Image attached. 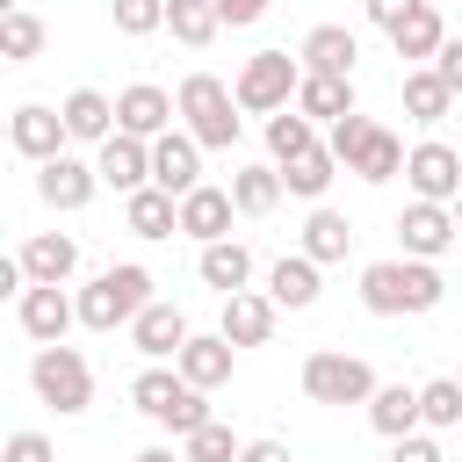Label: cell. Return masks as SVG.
Returning <instances> with one entry per match:
<instances>
[{"instance_id": "bcb514c9", "label": "cell", "mask_w": 462, "mask_h": 462, "mask_svg": "<svg viewBox=\"0 0 462 462\" xmlns=\"http://www.w3.org/2000/svg\"><path fill=\"white\" fill-rule=\"evenodd\" d=\"M238 462H296V455H289V440H245Z\"/></svg>"}, {"instance_id": "9a60e30c", "label": "cell", "mask_w": 462, "mask_h": 462, "mask_svg": "<svg viewBox=\"0 0 462 462\" xmlns=\"http://www.w3.org/2000/svg\"><path fill=\"white\" fill-rule=\"evenodd\" d=\"M188 339H195V332H188V310H180V303H144V318L130 325V346H137L144 361H180Z\"/></svg>"}, {"instance_id": "5b68a950", "label": "cell", "mask_w": 462, "mask_h": 462, "mask_svg": "<svg viewBox=\"0 0 462 462\" xmlns=\"http://www.w3.org/2000/svg\"><path fill=\"white\" fill-rule=\"evenodd\" d=\"M296 87H303V58H289V51H253V58L238 65V79H231V94H238L245 116H282V108H296Z\"/></svg>"}, {"instance_id": "8d00e7d4", "label": "cell", "mask_w": 462, "mask_h": 462, "mask_svg": "<svg viewBox=\"0 0 462 462\" xmlns=\"http://www.w3.org/2000/svg\"><path fill=\"white\" fill-rule=\"evenodd\" d=\"M419 419H426L433 433L462 426V383H455V375H433V383H419Z\"/></svg>"}, {"instance_id": "7bdbcfd3", "label": "cell", "mask_w": 462, "mask_h": 462, "mask_svg": "<svg viewBox=\"0 0 462 462\" xmlns=\"http://www.w3.org/2000/svg\"><path fill=\"white\" fill-rule=\"evenodd\" d=\"M260 14H267V0H217V22L224 29H253Z\"/></svg>"}, {"instance_id": "e0dca14e", "label": "cell", "mask_w": 462, "mask_h": 462, "mask_svg": "<svg viewBox=\"0 0 462 462\" xmlns=\"http://www.w3.org/2000/svg\"><path fill=\"white\" fill-rule=\"evenodd\" d=\"M94 188H101V173L87 166V159H51V166H36V195H43V209H87L94 202Z\"/></svg>"}, {"instance_id": "836d02e7", "label": "cell", "mask_w": 462, "mask_h": 462, "mask_svg": "<svg viewBox=\"0 0 462 462\" xmlns=\"http://www.w3.org/2000/svg\"><path fill=\"white\" fill-rule=\"evenodd\" d=\"M332 173H339V159L318 144V152H303V159H289V166H282V188H289V195H303V202L318 209V202H325V188H332Z\"/></svg>"}, {"instance_id": "f35d334b", "label": "cell", "mask_w": 462, "mask_h": 462, "mask_svg": "<svg viewBox=\"0 0 462 462\" xmlns=\"http://www.w3.org/2000/svg\"><path fill=\"white\" fill-rule=\"evenodd\" d=\"M108 14H116V36H152V29H166V0H108Z\"/></svg>"}, {"instance_id": "7dc6e473", "label": "cell", "mask_w": 462, "mask_h": 462, "mask_svg": "<svg viewBox=\"0 0 462 462\" xmlns=\"http://www.w3.org/2000/svg\"><path fill=\"white\" fill-rule=\"evenodd\" d=\"M130 462H188V455H180V448H137Z\"/></svg>"}, {"instance_id": "ba28073f", "label": "cell", "mask_w": 462, "mask_h": 462, "mask_svg": "<svg viewBox=\"0 0 462 462\" xmlns=\"http://www.w3.org/2000/svg\"><path fill=\"white\" fill-rule=\"evenodd\" d=\"M404 180H411V202H448L455 209V195H462V144H440V137L411 144Z\"/></svg>"}, {"instance_id": "44dd1931", "label": "cell", "mask_w": 462, "mask_h": 462, "mask_svg": "<svg viewBox=\"0 0 462 462\" xmlns=\"http://www.w3.org/2000/svg\"><path fill=\"white\" fill-rule=\"evenodd\" d=\"M303 72H332V79H354V58H361V36L346 29V22H318L310 36H303Z\"/></svg>"}, {"instance_id": "ab89813d", "label": "cell", "mask_w": 462, "mask_h": 462, "mask_svg": "<svg viewBox=\"0 0 462 462\" xmlns=\"http://www.w3.org/2000/svg\"><path fill=\"white\" fill-rule=\"evenodd\" d=\"M368 130H375L368 116H346V123H332V137H325V152H332L339 166H354V152L368 144Z\"/></svg>"}, {"instance_id": "b9f144b4", "label": "cell", "mask_w": 462, "mask_h": 462, "mask_svg": "<svg viewBox=\"0 0 462 462\" xmlns=\"http://www.w3.org/2000/svg\"><path fill=\"white\" fill-rule=\"evenodd\" d=\"M390 462H448V455L433 433H404V440H390Z\"/></svg>"}, {"instance_id": "7c38bea8", "label": "cell", "mask_w": 462, "mask_h": 462, "mask_svg": "<svg viewBox=\"0 0 462 462\" xmlns=\"http://www.w3.org/2000/svg\"><path fill=\"white\" fill-rule=\"evenodd\" d=\"M455 238H462V231H455V209H448V202H404V217H397L404 260H440Z\"/></svg>"}, {"instance_id": "c3c4849f", "label": "cell", "mask_w": 462, "mask_h": 462, "mask_svg": "<svg viewBox=\"0 0 462 462\" xmlns=\"http://www.w3.org/2000/svg\"><path fill=\"white\" fill-rule=\"evenodd\" d=\"M455 231H462V195H455Z\"/></svg>"}, {"instance_id": "f6af8a7d", "label": "cell", "mask_w": 462, "mask_h": 462, "mask_svg": "<svg viewBox=\"0 0 462 462\" xmlns=\"http://www.w3.org/2000/svg\"><path fill=\"white\" fill-rule=\"evenodd\" d=\"M433 72H440V79H448V87L462 94V36H448V43H440V58H433Z\"/></svg>"}, {"instance_id": "d590c367", "label": "cell", "mask_w": 462, "mask_h": 462, "mask_svg": "<svg viewBox=\"0 0 462 462\" xmlns=\"http://www.w3.org/2000/svg\"><path fill=\"white\" fill-rule=\"evenodd\" d=\"M303 152H318V130H310V116H296V108L267 116V159H274V166H289V159H303Z\"/></svg>"}, {"instance_id": "2e32d148", "label": "cell", "mask_w": 462, "mask_h": 462, "mask_svg": "<svg viewBox=\"0 0 462 462\" xmlns=\"http://www.w3.org/2000/svg\"><path fill=\"white\" fill-rule=\"evenodd\" d=\"M58 116H65V137H72V144H94V152H101V144L116 137V101H108L101 87H72V94L58 101Z\"/></svg>"}, {"instance_id": "6da1fadb", "label": "cell", "mask_w": 462, "mask_h": 462, "mask_svg": "<svg viewBox=\"0 0 462 462\" xmlns=\"http://www.w3.org/2000/svg\"><path fill=\"white\" fill-rule=\"evenodd\" d=\"M440 296H448V282H440V267L433 260H368L361 267V310L368 318H426V310H440Z\"/></svg>"}, {"instance_id": "8fae6325", "label": "cell", "mask_w": 462, "mask_h": 462, "mask_svg": "<svg viewBox=\"0 0 462 462\" xmlns=\"http://www.w3.org/2000/svg\"><path fill=\"white\" fill-rule=\"evenodd\" d=\"M173 116H180V101H173L166 87H152V79H137V87L116 94V130H123V137H144V144H152V137L173 130Z\"/></svg>"}, {"instance_id": "f546056e", "label": "cell", "mask_w": 462, "mask_h": 462, "mask_svg": "<svg viewBox=\"0 0 462 462\" xmlns=\"http://www.w3.org/2000/svg\"><path fill=\"white\" fill-rule=\"evenodd\" d=\"M448 108H455V87H448L433 65H411V72H404V116H411V123H448Z\"/></svg>"}, {"instance_id": "e575fe53", "label": "cell", "mask_w": 462, "mask_h": 462, "mask_svg": "<svg viewBox=\"0 0 462 462\" xmlns=\"http://www.w3.org/2000/svg\"><path fill=\"white\" fill-rule=\"evenodd\" d=\"M43 36H51V29H43L29 7H7V14H0V58H7V65L43 58Z\"/></svg>"}, {"instance_id": "ee69618b", "label": "cell", "mask_w": 462, "mask_h": 462, "mask_svg": "<svg viewBox=\"0 0 462 462\" xmlns=\"http://www.w3.org/2000/svg\"><path fill=\"white\" fill-rule=\"evenodd\" d=\"M361 7H368V22H375V29H397V22H404L419 0H361Z\"/></svg>"}, {"instance_id": "74e56055", "label": "cell", "mask_w": 462, "mask_h": 462, "mask_svg": "<svg viewBox=\"0 0 462 462\" xmlns=\"http://www.w3.org/2000/svg\"><path fill=\"white\" fill-rule=\"evenodd\" d=\"M180 455H188V462H238V455H245V440H238L224 419H209L202 433H188V440H180Z\"/></svg>"}, {"instance_id": "5bb4252c", "label": "cell", "mask_w": 462, "mask_h": 462, "mask_svg": "<svg viewBox=\"0 0 462 462\" xmlns=\"http://www.w3.org/2000/svg\"><path fill=\"white\" fill-rule=\"evenodd\" d=\"M94 173H101V188H116V195H137V188H152V144L116 130V137L94 152Z\"/></svg>"}, {"instance_id": "83f0119b", "label": "cell", "mask_w": 462, "mask_h": 462, "mask_svg": "<svg viewBox=\"0 0 462 462\" xmlns=\"http://www.w3.org/2000/svg\"><path fill=\"white\" fill-rule=\"evenodd\" d=\"M404 159H411V152H404V137L375 123V130H368V144L354 152V166H346V173H354V180H368V188H383V180H397V173H404Z\"/></svg>"}, {"instance_id": "277c9868", "label": "cell", "mask_w": 462, "mask_h": 462, "mask_svg": "<svg viewBox=\"0 0 462 462\" xmlns=\"http://www.w3.org/2000/svg\"><path fill=\"white\" fill-rule=\"evenodd\" d=\"M144 303H159L152 296V267H137V260H123V267H101L87 289H79V325L87 332H130L137 318H144Z\"/></svg>"}, {"instance_id": "4dcf8cb0", "label": "cell", "mask_w": 462, "mask_h": 462, "mask_svg": "<svg viewBox=\"0 0 462 462\" xmlns=\"http://www.w3.org/2000/svg\"><path fill=\"white\" fill-rule=\"evenodd\" d=\"M346 245H354V224H346L339 209L318 202V209L303 217V253H310L318 267H332V260H346Z\"/></svg>"}, {"instance_id": "d6a6232c", "label": "cell", "mask_w": 462, "mask_h": 462, "mask_svg": "<svg viewBox=\"0 0 462 462\" xmlns=\"http://www.w3.org/2000/svg\"><path fill=\"white\" fill-rule=\"evenodd\" d=\"M166 29H173V43H188V51H209L217 43V0H166Z\"/></svg>"}, {"instance_id": "f1b7e54d", "label": "cell", "mask_w": 462, "mask_h": 462, "mask_svg": "<svg viewBox=\"0 0 462 462\" xmlns=\"http://www.w3.org/2000/svg\"><path fill=\"white\" fill-rule=\"evenodd\" d=\"M195 274L217 289V296H238L245 282H253V253L238 245V238H217V245H202V260H195Z\"/></svg>"}, {"instance_id": "ac0fdd59", "label": "cell", "mask_w": 462, "mask_h": 462, "mask_svg": "<svg viewBox=\"0 0 462 462\" xmlns=\"http://www.w3.org/2000/svg\"><path fill=\"white\" fill-rule=\"evenodd\" d=\"M231 217H238V202H231V188H195V195H180V238H195V245H217V238H231Z\"/></svg>"}, {"instance_id": "3957f363", "label": "cell", "mask_w": 462, "mask_h": 462, "mask_svg": "<svg viewBox=\"0 0 462 462\" xmlns=\"http://www.w3.org/2000/svg\"><path fill=\"white\" fill-rule=\"evenodd\" d=\"M173 101H180V130H188L202 152H231V144H238L245 108H238V94H231L217 72H188Z\"/></svg>"}, {"instance_id": "60d3db41", "label": "cell", "mask_w": 462, "mask_h": 462, "mask_svg": "<svg viewBox=\"0 0 462 462\" xmlns=\"http://www.w3.org/2000/svg\"><path fill=\"white\" fill-rule=\"evenodd\" d=\"M0 462H58V448H51L43 433H7V448H0Z\"/></svg>"}, {"instance_id": "d6986e66", "label": "cell", "mask_w": 462, "mask_h": 462, "mask_svg": "<svg viewBox=\"0 0 462 462\" xmlns=\"http://www.w3.org/2000/svg\"><path fill=\"white\" fill-rule=\"evenodd\" d=\"M14 260H22L29 282H58V289H65V282L79 274V238H65V231H29Z\"/></svg>"}, {"instance_id": "603a6c76", "label": "cell", "mask_w": 462, "mask_h": 462, "mask_svg": "<svg viewBox=\"0 0 462 462\" xmlns=\"http://www.w3.org/2000/svg\"><path fill=\"white\" fill-rule=\"evenodd\" d=\"M296 116H310V123H346V116H361V108H354V79L303 72V87H296Z\"/></svg>"}, {"instance_id": "30bf717a", "label": "cell", "mask_w": 462, "mask_h": 462, "mask_svg": "<svg viewBox=\"0 0 462 462\" xmlns=\"http://www.w3.org/2000/svg\"><path fill=\"white\" fill-rule=\"evenodd\" d=\"M7 144L29 159V166H51V159H65V116L51 108V101H22L14 116H7Z\"/></svg>"}, {"instance_id": "7a4b0ae2", "label": "cell", "mask_w": 462, "mask_h": 462, "mask_svg": "<svg viewBox=\"0 0 462 462\" xmlns=\"http://www.w3.org/2000/svg\"><path fill=\"white\" fill-rule=\"evenodd\" d=\"M202 397H209V390H195L180 368H159V361L130 375V404H137L152 426H166L173 440H188V433L209 426V404H202Z\"/></svg>"}, {"instance_id": "4316f807", "label": "cell", "mask_w": 462, "mask_h": 462, "mask_svg": "<svg viewBox=\"0 0 462 462\" xmlns=\"http://www.w3.org/2000/svg\"><path fill=\"white\" fill-rule=\"evenodd\" d=\"M368 426H375L383 440L419 433V426H426V419H419V390H411V383H383V390L368 397Z\"/></svg>"}, {"instance_id": "7402d4cb", "label": "cell", "mask_w": 462, "mask_h": 462, "mask_svg": "<svg viewBox=\"0 0 462 462\" xmlns=\"http://www.w3.org/2000/svg\"><path fill=\"white\" fill-rule=\"evenodd\" d=\"M231 361H238V346L224 339V332H195L188 346H180V375L195 383V390H217V383H231Z\"/></svg>"}, {"instance_id": "52a82bcc", "label": "cell", "mask_w": 462, "mask_h": 462, "mask_svg": "<svg viewBox=\"0 0 462 462\" xmlns=\"http://www.w3.org/2000/svg\"><path fill=\"white\" fill-rule=\"evenodd\" d=\"M383 383H375V368L361 361V354H346V346H318L310 361H303V397L310 404H368Z\"/></svg>"}, {"instance_id": "681fc988", "label": "cell", "mask_w": 462, "mask_h": 462, "mask_svg": "<svg viewBox=\"0 0 462 462\" xmlns=\"http://www.w3.org/2000/svg\"><path fill=\"white\" fill-rule=\"evenodd\" d=\"M455 383H462V368H455Z\"/></svg>"}, {"instance_id": "484cf974", "label": "cell", "mask_w": 462, "mask_h": 462, "mask_svg": "<svg viewBox=\"0 0 462 462\" xmlns=\"http://www.w3.org/2000/svg\"><path fill=\"white\" fill-rule=\"evenodd\" d=\"M267 296H274L282 310H310V303H318V260H310V253H282V260L267 267Z\"/></svg>"}, {"instance_id": "f907efd6", "label": "cell", "mask_w": 462, "mask_h": 462, "mask_svg": "<svg viewBox=\"0 0 462 462\" xmlns=\"http://www.w3.org/2000/svg\"><path fill=\"white\" fill-rule=\"evenodd\" d=\"M14 7H22V0H14Z\"/></svg>"}, {"instance_id": "1f68e13d", "label": "cell", "mask_w": 462, "mask_h": 462, "mask_svg": "<svg viewBox=\"0 0 462 462\" xmlns=\"http://www.w3.org/2000/svg\"><path fill=\"white\" fill-rule=\"evenodd\" d=\"M282 195H289V188H282V166H238V173H231V202H238V217H267Z\"/></svg>"}, {"instance_id": "4fadbf2b", "label": "cell", "mask_w": 462, "mask_h": 462, "mask_svg": "<svg viewBox=\"0 0 462 462\" xmlns=\"http://www.w3.org/2000/svg\"><path fill=\"white\" fill-rule=\"evenodd\" d=\"M152 188H166V195H195L202 188V144L188 130L152 137Z\"/></svg>"}, {"instance_id": "d4e9b609", "label": "cell", "mask_w": 462, "mask_h": 462, "mask_svg": "<svg viewBox=\"0 0 462 462\" xmlns=\"http://www.w3.org/2000/svg\"><path fill=\"white\" fill-rule=\"evenodd\" d=\"M390 43H397V58H411V65H433L440 58V43H448V22L433 14V0H419L397 29H390Z\"/></svg>"}, {"instance_id": "9c48e42d", "label": "cell", "mask_w": 462, "mask_h": 462, "mask_svg": "<svg viewBox=\"0 0 462 462\" xmlns=\"http://www.w3.org/2000/svg\"><path fill=\"white\" fill-rule=\"evenodd\" d=\"M14 318L36 346H65V325H79V296H65L58 282H29L14 296Z\"/></svg>"}, {"instance_id": "cb8c5ba5", "label": "cell", "mask_w": 462, "mask_h": 462, "mask_svg": "<svg viewBox=\"0 0 462 462\" xmlns=\"http://www.w3.org/2000/svg\"><path fill=\"white\" fill-rule=\"evenodd\" d=\"M123 231H137V238H173V231H180V195H166V188L123 195Z\"/></svg>"}, {"instance_id": "ffe728a7", "label": "cell", "mask_w": 462, "mask_h": 462, "mask_svg": "<svg viewBox=\"0 0 462 462\" xmlns=\"http://www.w3.org/2000/svg\"><path fill=\"white\" fill-rule=\"evenodd\" d=\"M274 318H282V303L274 296H260V289H238V296H224V339L231 346H267L274 339Z\"/></svg>"}, {"instance_id": "8992f818", "label": "cell", "mask_w": 462, "mask_h": 462, "mask_svg": "<svg viewBox=\"0 0 462 462\" xmlns=\"http://www.w3.org/2000/svg\"><path fill=\"white\" fill-rule=\"evenodd\" d=\"M29 383H36V397H43L58 419H79V411L94 404V368H87L79 346H36Z\"/></svg>"}]
</instances>
